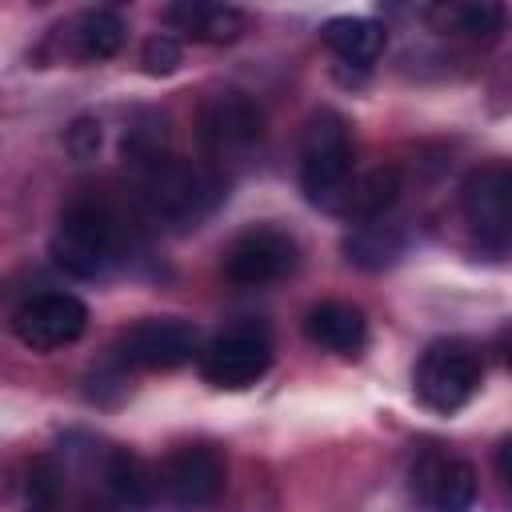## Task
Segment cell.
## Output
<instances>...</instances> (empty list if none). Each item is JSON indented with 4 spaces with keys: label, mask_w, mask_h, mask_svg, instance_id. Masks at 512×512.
Returning <instances> with one entry per match:
<instances>
[{
    "label": "cell",
    "mask_w": 512,
    "mask_h": 512,
    "mask_svg": "<svg viewBox=\"0 0 512 512\" xmlns=\"http://www.w3.org/2000/svg\"><path fill=\"white\" fill-rule=\"evenodd\" d=\"M196 344H200V332L196 324L188 320H176V316H164V320H140L132 324L116 352L124 364L132 368H144V372H168V368H180L196 356Z\"/></svg>",
    "instance_id": "30bf717a"
},
{
    "label": "cell",
    "mask_w": 512,
    "mask_h": 512,
    "mask_svg": "<svg viewBox=\"0 0 512 512\" xmlns=\"http://www.w3.org/2000/svg\"><path fill=\"white\" fill-rule=\"evenodd\" d=\"M412 488L428 512H472L476 504V472L460 456L424 452L412 468Z\"/></svg>",
    "instance_id": "7c38bea8"
},
{
    "label": "cell",
    "mask_w": 512,
    "mask_h": 512,
    "mask_svg": "<svg viewBox=\"0 0 512 512\" xmlns=\"http://www.w3.org/2000/svg\"><path fill=\"white\" fill-rule=\"evenodd\" d=\"M96 144H100V124H92V120H76L72 124V132H68V148H72V156H92L96 152Z\"/></svg>",
    "instance_id": "603a6c76"
},
{
    "label": "cell",
    "mask_w": 512,
    "mask_h": 512,
    "mask_svg": "<svg viewBox=\"0 0 512 512\" xmlns=\"http://www.w3.org/2000/svg\"><path fill=\"white\" fill-rule=\"evenodd\" d=\"M104 484H108V496L120 508H148L152 504V492H156L152 468L136 452H128V448H112L108 452V460H104Z\"/></svg>",
    "instance_id": "e0dca14e"
},
{
    "label": "cell",
    "mask_w": 512,
    "mask_h": 512,
    "mask_svg": "<svg viewBox=\"0 0 512 512\" xmlns=\"http://www.w3.org/2000/svg\"><path fill=\"white\" fill-rule=\"evenodd\" d=\"M296 264V240L284 232V228H272V224H256V228H244L228 252H224V276L236 284V288H260V284H272L280 276H288Z\"/></svg>",
    "instance_id": "ba28073f"
},
{
    "label": "cell",
    "mask_w": 512,
    "mask_h": 512,
    "mask_svg": "<svg viewBox=\"0 0 512 512\" xmlns=\"http://www.w3.org/2000/svg\"><path fill=\"white\" fill-rule=\"evenodd\" d=\"M352 176V136L344 116L316 112L300 136V188L320 208H340Z\"/></svg>",
    "instance_id": "7a4b0ae2"
},
{
    "label": "cell",
    "mask_w": 512,
    "mask_h": 512,
    "mask_svg": "<svg viewBox=\"0 0 512 512\" xmlns=\"http://www.w3.org/2000/svg\"><path fill=\"white\" fill-rule=\"evenodd\" d=\"M24 492H28V508H52V512H56L60 492H64V476H60V468H56L52 460H44V456L32 460Z\"/></svg>",
    "instance_id": "44dd1931"
},
{
    "label": "cell",
    "mask_w": 512,
    "mask_h": 512,
    "mask_svg": "<svg viewBox=\"0 0 512 512\" xmlns=\"http://www.w3.org/2000/svg\"><path fill=\"white\" fill-rule=\"evenodd\" d=\"M88 328V308L72 292H36L12 312V336L32 352H52L80 340Z\"/></svg>",
    "instance_id": "8992f818"
},
{
    "label": "cell",
    "mask_w": 512,
    "mask_h": 512,
    "mask_svg": "<svg viewBox=\"0 0 512 512\" xmlns=\"http://www.w3.org/2000/svg\"><path fill=\"white\" fill-rule=\"evenodd\" d=\"M164 24L172 32H184L200 44H232L244 32V12L232 4H208V0H184L164 8Z\"/></svg>",
    "instance_id": "4fadbf2b"
},
{
    "label": "cell",
    "mask_w": 512,
    "mask_h": 512,
    "mask_svg": "<svg viewBox=\"0 0 512 512\" xmlns=\"http://www.w3.org/2000/svg\"><path fill=\"white\" fill-rule=\"evenodd\" d=\"M28 512H52V508H28Z\"/></svg>",
    "instance_id": "4316f807"
},
{
    "label": "cell",
    "mask_w": 512,
    "mask_h": 512,
    "mask_svg": "<svg viewBox=\"0 0 512 512\" xmlns=\"http://www.w3.org/2000/svg\"><path fill=\"white\" fill-rule=\"evenodd\" d=\"M164 488L180 508H208L224 492V456L212 444L176 448L164 464Z\"/></svg>",
    "instance_id": "8fae6325"
},
{
    "label": "cell",
    "mask_w": 512,
    "mask_h": 512,
    "mask_svg": "<svg viewBox=\"0 0 512 512\" xmlns=\"http://www.w3.org/2000/svg\"><path fill=\"white\" fill-rule=\"evenodd\" d=\"M416 400L440 416L460 412L480 388V356L464 340H436L420 352L412 372Z\"/></svg>",
    "instance_id": "277c9868"
},
{
    "label": "cell",
    "mask_w": 512,
    "mask_h": 512,
    "mask_svg": "<svg viewBox=\"0 0 512 512\" xmlns=\"http://www.w3.org/2000/svg\"><path fill=\"white\" fill-rule=\"evenodd\" d=\"M324 44L344 60V64H356V68H368L384 44H388V32L384 24L368 20V16H336L324 24Z\"/></svg>",
    "instance_id": "9a60e30c"
},
{
    "label": "cell",
    "mask_w": 512,
    "mask_h": 512,
    "mask_svg": "<svg viewBox=\"0 0 512 512\" xmlns=\"http://www.w3.org/2000/svg\"><path fill=\"white\" fill-rule=\"evenodd\" d=\"M404 248V236L396 224H384V220H368V224H356L348 236H344V252L352 264L360 268H384L400 256Z\"/></svg>",
    "instance_id": "ffe728a7"
},
{
    "label": "cell",
    "mask_w": 512,
    "mask_h": 512,
    "mask_svg": "<svg viewBox=\"0 0 512 512\" xmlns=\"http://www.w3.org/2000/svg\"><path fill=\"white\" fill-rule=\"evenodd\" d=\"M84 512H112L108 504H84Z\"/></svg>",
    "instance_id": "484cf974"
},
{
    "label": "cell",
    "mask_w": 512,
    "mask_h": 512,
    "mask_svg": "<svg viewBox=\"0 0 512 512\" xmlns=\"http://www.w3.org/2000/svg\"><path fill=\"white\" fill-rule=\"evenodd\" d=\"M260 136H264V116L244 92H220L200 112V144L216 164L252 152Z\"/></svg>",
    "instance_id": "9c48e42d"
},
{
    "label": "cell",
    "mask_w": 512,
    "mask_h": 512,
    "mask_svg": "<svg viewBox=\"0 0 512 512\" xmlns=\"http://www.w3.org/2000/svg\"><path fill=\"white\" fill-rule=\"evenodd\" d=\"M220 196V180L180 156H152L144 168V204L168 224L200 220Z\"/></svg>",
    "instance_id": "3957f363"
},
{
    "label": "cell",
    "mask_w": 512,
    "mask_h": 512,
    "mask_svg": "<svg viewBox=\"0 0 512 512\" xmlns=\"http://www.w3.org/2000/svg\"><path fill=\"white\" fill-rule=\"evenodd\" d=\"M504 364H508V372H512V336L504 340Z\"/></svg>",
    "instance_id": "d4e9b609"
},
{
    "label": "cell",
    "mask_w": 512,
    "mask_h": 512,
    "mask_svg": "<svg viewBox=\"0 0 512 512\" xmlns=\"http://www.w3.org/2000/svg\"><path fill=\"white\" fill-rule=\"evenodd\" d=\"M428 24L444 36H472V40H488L504 28V8L500 4H432L428 12Z\"/></svg>",
    "instance_id": "d6986e66"
},
{
    "label": "cell",
    "mask_w": 512,
    "mask_h": 512,
    "mask_svg": "<svg viewBox=\"0 0 512 512\" xmlns=\"http://www.w3.org/2000/svg\"><path fill=\"white\" fill-rule=\"evenodd\" d=\"M124 36H128V24L116 8H88L76 16L72 24V44H76V56L80 60H108L124 48Z\"/></svg>",
    "instance_id": "ac0fdd59"
},
{
    "label": "cell",
    "mask_w": 512,
    "mask_h": 512,
    "mask_svg": "<svg viewBox=\"0 0 512 512\" xmlns=\"http://www.w3.org/2000/svg\"><path fill=\"white\" fill-rule=\"evenodd\" d=\"M272 368V344L264 328L256 324H236L220 332L204 352H200V376L216 388H248Z\"/></svg>",
    "instance_id": "52a82bcc"
},
{
    "label": "cell",
    "mask_w": 512,
    "mask_h": 512,
    "mask_svg": "<svg viewBox=\"0 0 512 512\" xmlns=\"http://www.w3.org/2000/svg\"><path fill=\"white\" fill-rule=\"evenodd\" d=\"M120 244V220L104 200H72L52 232V260L76 280H96L116 264Z\"/></svg>",
    "instance_id": "6da1fadb"
},
{
    "label": "cell",
    "mask_w": 512,
    "mask_h": 512,
    "mask_svg": "<svg viewBox=\"0 0 512 512\" xmlns=\"http://www.w3.org/2000/svg\"><path fill=\"white\" fill-rule=\"evenodd\" d=\"M460 208L484 248L512 244V164H480L460 184Z\"/></svg>",
    "instance_id": "5b68a950"
},
{
    "label": "cell",
    "mask_w": 512,
    "mask_h": 512,
    "mask_svg": "<svg viewBox=\"0 0 512 512\" xmlns=\"http://www.w3.org/2000/svg\"><path fill=\"white\" fill-rule=\"evenodd\" d=\"M304 332L312 344L340 352V356H356L368 340V320L360 308L344 304V300H324L304 316Z\"/></svg>",
    "instance_id": "5bb4252c"
},
{
    "label": "cell",
    "mask_w": 512,
    "mask_h": 512,
    "mask_svg": "<svg viewBox=\"0 0 512 512\" xmlns=\"http://www.w3.org/2000/svg\"><path fill=\"white\" fill-rule=\"evenodd\" d=\"M140 64H144L148 76H168V72H176V68H180V44H176V36H168V32L148 36L144 48H140Z\"/></svg>",
    "instance_id": "7402d4cb"
},
{
    "label": "cell",
    "mask_w": 512,
    "mask_h": 512,
    "mask_svg": "<svg viewBox=\"0 0 512 512\" xmlns=\"http://www.w3.org/2000/svg\"><path fill=\"white\" fill-rule=\"evenodd\" d=\"M396 196H400V172L396 168H372L356 184H348L336 212H344L352 224L384 220V212L396 204Z\"/></svg>",
    "instance_id": "2e32d148"
},
{
    "label": "cell",
    "mask_w": 512,
    "mask_h": 512,
    "mask_svg": "<svg viewBox=\"0 0 512 512\" xmlns=\"http://www.w3.org/2000/svg\"><path fill=\"white\" fill-rule=\"evenodd\" d=\"M496 476L504 480V488H508V496H512V436L496 448Z\"/></svg>",
    "instance_id": "cb8c5ba5"
}]
</instances>
